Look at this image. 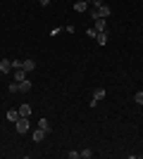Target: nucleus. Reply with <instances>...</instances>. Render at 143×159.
Instances as JSON below:
<instances>
[{"label":"nucleus","mask_w":143,"mask_h":159,"mask_svg":"<svg viewBox=\"0 0 143 159\" xmlns=\"http://www.w3.org/2000/svg\"><path fill=\"white\" fill-rule=\"evenodd\" d=\"M14 128H17V133H26L29 131V116H19L14 121Z\"/></svg>","instance_id":"nucleus-1"},{"label":"nucleus","mask_w":143,"mask_h":159,"mask_svg":"<svg viewBox=\"0 0 143 159\" xmlns=\"http://www.w3.org/2000/svg\"><path fill=\"white\" fill-rule=\"evenodd\" d=\"M21 69H24L26 74H31V71L36 69V62H34V60H21Z\"/></svg>","instance_id":"nucleus-2"},{"label":"nucleus","mask_w":143,"mask_h":159,"mask_svg":"<svg viewBox=\"0 0 143 159\" xmlns=\"http://www.w3.org/2000/svg\"><path fill=\"white\" fill-rule=\"evenodd\" d=\"M12 71H14V81H17V83H21V81H26V76H29V74L24 71V69H12Z\"/></svg>","instance_id":"nucleus-3"},{"label":"nucleus","mask_w":143,"mask_h":159,"mask_svg":"<svg viewBox=\"0 0 143 159\" xmlns=\"http://www.w3.org/2000/svg\"><path fill=\"white\" fill-rule=\"evenodd\" d=\"M93 29H95V31H107V19H102V17H100V19H95Z\"/></svg>","instance_id":"nucleus-4"},{"label":"nucleus","mask_w":143,"mask_h":159,"mask_svg":"<svg viewBox=\"0 0 143 159\" xmlns=\"http://www.w3.org/2000/svg\"><path fill=\"white\" fill-rule=\"evenodd\" d=\"M0 71H2V74L12 71V60H0Z\"/></svg>","instance_id":"nucleus-5"},{"label":"nucleus","mask_w":143,"mask_h":159,"mask_svg":"<svg viewBox=\"0 0 143 159\" xmlns=\"http://www.w3.org/2000/svg\"><path fill=\"white\" fill-rule=\"evenodd\" d=\"M88 10V2L86 0H76L74 2V12H86Z\"/></svg>","instance_id":"nucleus-6"},{"label":"nucleus","mask_w":143,"mask_h":159,"mask_svg":"<svg viewBox=\"0 0 143 159\" xmlns=\"http://www.w3.org/2000/svg\"><path fill=\"white\" fill-rule=\"evenodd\" d=\"M107 31H98V36H95V40H98V45H105V43H107Z\"/></svg>","instance_id":"nucleus-7"},{"label":"nucleus","mask_w":143,"mask_h":159,"mask_svg":"<svg viewBox=\"0 0 143 159\" xmlns=\"http://www.w3.org/2000/svg\"><path fill=\"white\" fill-rule=\"evenodd\" d=\"M95 10H98V17H102V19L110 17V7L107 5H100V7H95Z\"/></svg>","instance_id":"nucleus-8"},{"label":"nucleus","mask_w":143,"mask_h":159,"mask_svg":"<svg viewBox=\"0 0 143 159\" xmlns=\"http://www.w3.org/2000/svg\"><path fill=\"white\" fill-rule=\"evenodd\" d=\"M105 95H107V93H105V88H95V90H93V100H95V102H100Z\"/></svg>","instance_id":"nucleus-9"},{"label":"nucleus","mask_w":143,"mask_h":159,"mask_svg":"<svg viewBox=\"0 0 143 159\" xmlns=\"http://www.w3.org/2000/svg\"><path fill=\"white\" fill-rule=\"evenodd\" d=\"M19 116H21V114H19V109H10V112H7V121H12V124H14L17 119H19Z\"/></svg>","instance_id":"nucleus-10"},{"label":"nucleus","mask_w":143,"mask_h":159,"mask_svg":"<svg viewBox=\"0 0 143 159\" xmlns=\"http://www.w3.org/2000/svg\"><path fill=\"white\" fill-rule=\"evenodd\" d=\"M43 138H45V131L36 128V131H34V143H43Z\"/></svg>","instance_id":"nucleus-11"},{"label":"nucleus","mask_w":143,"mask_h":159,"mask_svg":"<svg viewBox=\"0 0 143 159\" xmlns=\"http://www.w3.org/2000/svg\"><path fill=\"white\" fill-rule=\"evenodd\" d=\"M29 90H31V81H21V83H19V93H29Z\"/></svg>","instance_id":"nucleus-12"},{"label":"nucleus","mask_w":143,"mask_h":159,"mask_svg":"<svg viewBox=\"0 0 143 159\" xmlns=\"http://www.w3.org/2000/svg\"><path fill=\"white\" fill-rule=\"evenodd\" d=\"M19 114H21V116H29V114H31V105H26V102H24V105L19 107Z\"/></svg>","instance_id":"nucleus-13"},{"label":"nucleus","mask_w":143,"mask_h":159,"mask_svg":"<svg viewBox=\"0 0 143 159\" xmlns=\"http://www.w3.org/2000/svg\"><path fill=\"white\" fill-rule=\"evenodd\" d=\"M38 128H41V131H50V121H48V119H41V121H38Z\"/></svg>","instance_id":"nucleus-14"},{"label":"nucleus","mask_w":143,"mask_h":159,"mask_svg":"<svg viewBox=\"0 0 143 159\" xmlns=\"http://www.w3.org/2000/svg\"><path fill=\"white\" fill-rule=\"evenodd\" d=\"M79 157H81V159H91V157H93V152H91V150H81Z\"/></svg>","instance_id":"nucleus-15"},{"label":"nucleus","mask_w":143,"mask_h":159,"mask_svg":"<svg viewBox=\"0 0 143 159\" xmlns=\"http://www.w3.org/2000/svg\"><path fill=\"white\" fill-rule=\"evenodd\" d=\"M134 100H136L138 105H143V90H136V93H134Z\"/></svg>","instance_id":"nucleus-16"},{"label":"nucleus","mask_w":143,"mask_h":159,"mask_svg":"<svg viewBox=\"0 0 143 159\" xmlns=\"http://www.w3.org/2000/svg\"><path fill=\"white\" fill-rule=\"evenodd\" d=\"M86 36H88V38H95V36H98V31H95V29H93V26H91V29H88V31H86Z\"/></svg>","instance_id":"nucleus-17"},{"label":"nucleus","mask_w":143,"mask_h":159,"mask_svg":"<svg viewBox=\"0 0 143 159\" xmlns=\"http://www.w3.org/2000/svg\"><path fill=\"white\" fill-rule=\"evenodd\" d=\"M12 69H21V60H12Z\"/></svg>","instance_id":"nucleus-18"},{"label":"nucleus","mask_w":143,"mask_h":159,"mask_svg":"<svg viewBox=\"0 0 143 159\" xmlns=\"http://www.w3.org/2000/svg\"><path fill=\"white\" fill-rule=\"evenodd\" d=\"M67 157H69V159H79V152H74V150H72V152H67Z\"/></svg>","instance_id":"nucleus-19"},{"label":"nucleus","mask_w":143,"mask_h":159,"mask_svg":"<svg viewBox=\"0 0 143 159\" xmlns=\"http://www.w3.org/2000/svg\"><path fill=\"white\" fill-rule=\"evenodd\" d=\"M100 5H105L102 0H93V7H100Z\"/></svg>","instance_id":"nucleus-20"},{"label":"nucleus","mask_w":143,"mask_h":159,"mask_svg":"<svg viewBox=\"0 0 143 159\" xmlns=\"http://www.w3.org/2000/svg\"><path fill=\"white\" fill-rule=\"evenodd\" d=\"M141 107H143V105H141Z\"/></svg>","instance_id":"nucleus-21"}]
</instances>
